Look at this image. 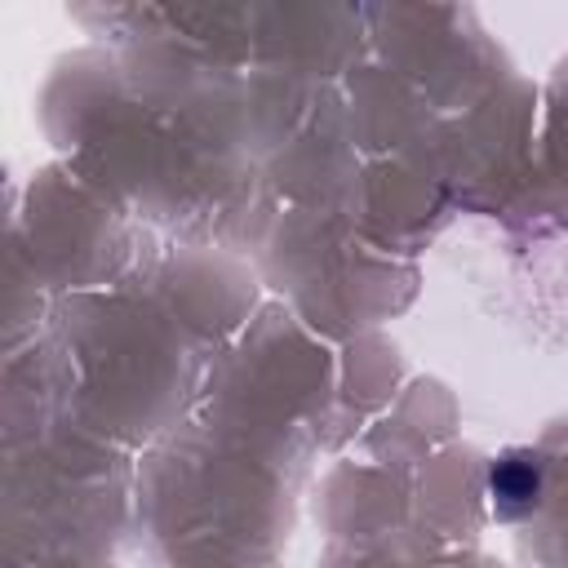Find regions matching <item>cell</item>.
I'll use <instances>...</instances> for the list:
<instances>
[{"label": "cell", "mask_w": 568, "mask_h": 568, "mask_svg": "<svg viewBox=\"0 0 568 568\" xmlns=\"http://www.w3.org/2000/svg\"><path fill=\"white\" fill-rule=\"evenodd\" d=\"M541 462L532 453H506L488 470V497L497 519H524L541 506Z\"/></svg>", "instance_id": "1"}]
</instances>
